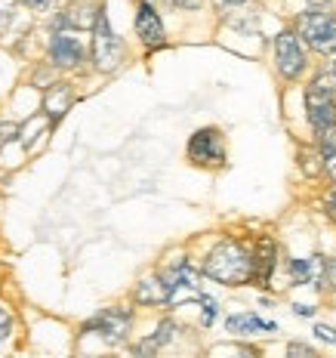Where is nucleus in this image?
Returning a JSON list of instances; mask_svg holds the SVG:
<instances>
[{"label":"nucleus","instance_id":"obj_16","mask_svg":"<svg viewBox=\"0 0 336 358\" xmlns=\"http://www.w3.org/2000/svg\"><path fill=\"white\" fill-rule=\"evenodd\" d=\"M318 139H321V158H324V170L336 179V127H333V130L318 133Z\"/></svg>","mask_w":336,"mask_h":358},{"label":"nucleus","instance_id":"obj_13","mask_svg":"<svg viewBox=\"0 0 336 358\" xmlns=\"http://www.w3.org/2000/svg\"><path fill=\"white\" fill-rule=\"evenodd\" d=\"M96 19H99V6H96L93 0H78V3H71L68 10H65V16L59 22H62V25L89 28V25H96Z\"/></svg>","mask_w":336,"mask_h":358},{"label":"nucleus","instance_id":"obj_28","mask_svg":"<svg viewBox=\"0 0 336 358\" xmlns=\"http://www.w3.org/2000/svg\"><path fill=\"white\" fill-rule=\"evenodd\" d=\"M222 3H244V0H222Z\"/></svg>","mask_w":336,"mask_h":358},{"label":"nucleus","instance_id":"obj_6","mask_svg":"<svg viewBox=\"0 0 336 358\" xmlns=\"http://www.w3.org/2000/svg\"><path fill=\"white\" fill-rule=\"evenodd\" d=\"M275 59H278V71L284 78H300L305 69V53H302V43L293 31H281L275 37Z\"/></svg>","mask_w":336,"mask_h":358},{"label":"nucleus","instance_id":"obj_10","mask_svg":"<svg viewBox=\"0 0 336 358\" xmlns=\"http://www.w3.org/2000/svg\"><path fill=\"white\" fill-rule=\"evenodd\" d=\"M71 87L68 84H53L47 90V99H43V111H47L50 124H59L65 117V111L71 108Z\"/></svg>","mask_w":336,"mask_h":358},{"label":"nucleus","instance_id":"obj_12","mask_svg":"<svg viewBox=\"0 0 336 358\" xmlns=\"http://www.w3.org/2000/svg\"><path fill=\"white\" fill-rule=\"evenodd\" d=\"M324 263L321 257H309V259H293L290 263V275H293L296 285H321V275H324Z\"/></svg>","mask_w":336,"mask_h":358},{"label":"nucleus","instance_id":"obj_14","mask_svg":"<svg viewBox=\"0 0 336 358\" xmlns=\"http://www.w3.org/2000/svg\"><path fill=\"white\" fill-rule=\"evenodd\" d=\"M228 334H256V331H275V322H263L253 312H238V315L226 318Z\"/></svg>","mask_w":336,"mask_h":358},{"label":"nucleus","instance_id":"obj_2","mask_svg":"<svg viewBox=\"0 0 336 358\" xmlns=\"http://www.w3.org/2000/svg\"><path fill=\"white\" fill-rule=\"evenodd\" d=\"M305 111H309V124L315 133L333 130L336 127V96L333 84L327 78H315L305 90Z\"/></svg>","mask_w":336,"mask_h":358},{"label":"nucleus","instance_id":"obj_17","mask_svg":"<svg viewBox=\"0 0 336 358\" xmlns=\"http://www.w3.org/2000/svg\"><path fill=\"white\" fill-rule=\"evenodd\" d=\"M173 331H176V324H173V322H161L158 334H154V337H148L145 343H139V346H136V352H139V355H152L154 349H161L163 343H167L170 337H173Z\"/></svg>","mask_w":336,"mask_h":358},{"label":"nucleus","instance_id":"obj_9","mask_svg":"<svg viewBox=\"0 0 336 358\" xmlns=\"http://www.w3.org/2000/svg\"><path fill=\"white\" fill-rule=\"evenodd\" d=\"M50 56H53L56 65H62V69H68V65H78L80 59H84V47H80L78 37L59 31L53 37V43H50Z\"/></svg>","mask_w":336,"mask_h":358},{"label":"nucleus","instance_id":"obj_25","mask_svg":"<svg viewBox=\"0 0 336 358\" xmlns=\"http://www.w3.org/2000/svg\"><path fill=\"white\" fill-rule=\"evenodd\" d=\"M293 312H296V315H302V318L315 315V309H312V306H293Z\"/></svg>","mask_w":336,"mask_h":358},{"label":"nucleus","instance_id":"obj_23","mask_svg":"<svg viewBox=\"0 0 336 358\" xmlns=\"http://www.w3.org/2000/svg\"><path fill=\"white\" fill-rule=\"evenodd\" d=\"M324 207H327V216H330V220H336V189L330 192V195H327Z\"/></svg>","mask_w":336,"mask_h":358},{"label":"nucleus","instance_id":"obj_26","mask_svg":"<svg viewBox=\"0 0 336 358\" xmlns=\"http://www.w3.org/2000/svg\"><path fill=\"white\" fill-rule=\"evenodd\" d=\"M28 3H31V6H43V3H47V0H28Z\"/></svg>","mask_w":336,"mask_h":358},{"label":"nucleus","instance_id":"obj_15","mask_svg":"<svg viewBox=\"0 0 336 358\" xmlns=\"http://www.w3.org/2000/svg\"><path fill=\"white\" fill-rule=\"evenodd\" d=\"M253 259H256V275H253V278H259L265 285L268 275H272V266H275V244L268 241V238H263V241H259V253Z\"/></svg>","mask_w":336,"mask_h":358},{"label":"nucleus","instance_id":"obj_21","mask_svg":"<svg viewBox=\"0 0 336 358\" xmlns=\"http://www.w3.org/2000/svg\"><path fill=\"white\" fill-rule=\"evenodd\" d=\"M315 334H318L321 340H327V343H333V346H336V331H333V327H327V324H318V327H315Z\"/></svg>","mask_w":336,"mask_h":358},{"label":"nucleus","instance_id":"obj_7","mask_svg":"<svg viewBox=\"0 0 336 358\" xmlns=\"http://www.w3.org/2000/svg\"><path fill=\"white\" fill-rule=\"evenodd\" d=\"M189 158L195 164H222L226 161V148H222L219 130H213V127L198 130L189 143Z\"/></svg>","mask_w":336,"mask_h":358},{"label":"nucleus","instance_id":"obj_29","mask_svg":"<svg viewBox=\"0 0 336 358\" xmlns=\"http://www.w3.org/2000/svg\"><path fill=\"white\" fill-rule=\"evenodd\" d=\"M333 74H336V62H333Z\"/></svg>","mask_w":336,"mask_h":358},{"label":"nucleus","instance_id":"obj_4","mask_svg":"<svg viewBox=\"0 0 336 358\" xmlns=\"http://www.w3.org/2000/svg\"><path fill=\"white\" fill-rule=\"evenodd\" d=\"M93 62L99 71H115L124 62V43L111 31L105 13H99V19L93 25Z\"/></svg>","mask_w":336,"mask_h":358},{"label":"nucleus","instance_id":"obj_19","mask_svg":"<svg viewBox=\"0 0 336 358\" xmlns=\"http://www.w3.org/2000/svg\"><path fill=\"white\" fill-rule=\"evenodd\" d=\"M200 306H204V324H213L216 322V300L213 296H200Z\"/></svg>","mask_w":336,"mask_h":358},{"label":"nucleus","instance_id":"obj_18","mask_svg":"<svg viewBox=\"0 0 336 358\" xmlns=\"http://www.w3.org/2000/svg\"><path fill=\"white\" fill-rule=\"evenodd\" d=\"M10 331H13V315L6 306H0V346L10 340Z\"/></svg>","mask_w":336,"mask_h":358},{"label":"nucleus","instance_id":"obj_27","mask_svg":"<svg viewBox=\"0 0 336 358\" xmlns=\"http://www.w3.org/2000/svg\"><path fill=\"white\" fill-rule=\"evenodd\" d=\"M309 3H312V6H324L327 0H309Z\"/></svg>","mask_w":336,"mask_h":358},{"label":"nucleus","instance_id":"obj_5","mask_svg":"<svg viewBox=\"0 0 336 358\" xmlns=\"http://www.w3.org/2000/svg\"><path fill=\"white\" fill-rule=\"evenodd\" d=\"M84 331L99 334L105 343L117 346V343H124L126 334H130V312L126 309H105V312H99L93 322H87Z\"/></svg>","mask_w":336,"mask_h":358},{"label":"nucleus","instance_id":"obj_1","mask_svg":"<svg viewBox=\"0 0 336 358\" xmlns=\"http://www.w3.org/2000/svg\"><path fill=\"white\" fill-rule=\"evenodd\" d=\"M204 275L222 285H247L256 275V259L253 253L238 241H219L204 259Z\"/></svg>","mask_w":336,"mask_h":358},{"label":"nucleus","instance_id":"obj_22","mask_svg":"<svg viewBox=\"0 0 336 358\" xmlns=\"http://www.w3.org/2000/svg\"><path fill=\"white\" fill-rule=\"evenodd\" d=\"M290 355H315V349L305 343H290Z\"/></svg>","mask_w":336,"mask_h":358},{"label":"nucleus","instance_id":"obj_11","mask_svg":"<svg viewBox=\"0 0 336 358\" xmlns=\"http://www.w3.org/2000/svg\"><path fill=\"white\" fill-rule=\"evenodd\" d=\"M136 300L139 303H170V281L167 275H152V278H142L136 287Z\"/></svg>","mask_w":336,"mask_h":358},{"label":"nucleus","instance_id":"obj_3","mask_svg":"<svg viewBox=\"0 0 336 358\" xmlns=\"http://www.w3.org/2000/svg\"><path fill=\"white\" fill-rule=\"evenodd\" d=\"M300 37L318 53H336V16L324 10H312L300 16Z\"/></svg>","mask_w":336,"mask_h":358},{"label":"nucleus","instance_id":"obj_20","mask_svg":"<svg viewBox=\"0 0 336 358\" xmlns=\"http://www.w3.org/2000/svg\"><path fill=\"white\" fill-rule=\"evenodd\" d=\"M16 133H19V127H16V124H0V148L10 143V139L16 136Z\"/></svg>","mask_w":336,"mask_h":358},{"label":"nucleus","instance_id":"obj_24","mask_svg":"<svg viewBox=\"0 0 336 358\" xmlns=\"http://www.w3.org/2000/svg\"><path fill=\"white\" fill-rule=\"evenodd\" d=\"M176 6H182V10H200V0H173Z\"/></svg>","mask_w":336,"mask_h":358},{"label":"nucleus","instance_id":"obj_8","mask_svg":"<svg viewBox=\"0 0 336 358\" xmlns=\"http://www.w3.org/2000/svg\"><path fill=\"white\" fill-rule=\"evenodd\" d=\"M136 34L142 37V43L148 47H161L163 43V22L154 10L152 0H142L139 3V16H136Z\"/></svg>","mask_w":336,"mask_h":358}]
</instances>
